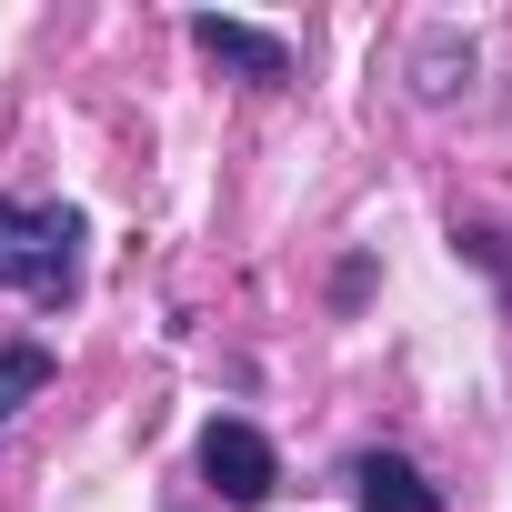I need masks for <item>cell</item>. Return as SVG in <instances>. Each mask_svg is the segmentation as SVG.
Listing matches in <instances>:
<instances>
[{"label": "cell", "instance_id": "obj_5", "mask_svg": "<svg viewBox=\"0 0 512 512\" xmlns=\"http://www.w3.org/2000/svg\"><path fill=\"white\" fill-rule=\"evenodd\" d=\"M41 382H51V352H41V342H11V352H0V422H11Z\"/></svg>", "mask_w": 512, "mask_h": 512}, {"label": "cell", "instance_id": "obj_1", "mask_svg": "<svg viewBox=\"0 0 512 512\" xmlns=\"http://www.w3.org/2000/svg\"><path fill=\"white\" fill-rule=\"evenodd\" d=\"M81 211L71 201H0V292L71 302L81 292Z\"/></svg>", "mask_w": 512, "mask_h": 512}, {"label": "cell", "instance_id": "obj_4", "mask_svg": "<svg viewBox=\"0 0 512 512\" xmlns=\"http://www.w3.org/2000/svg\"><path fill=\"white\" fill-rule=\"evenodd\" d=\"M352 502H362V512H442V492H432L402 452H362V462H352Z\"/></svg>", "mask_w": 512, "mask_h": 512}, {"label": "cell", "instance_id": "obj_3", "mask_svg": "<svg viewBox=\"0 0 512 512\" xmlns=\"http://www.w3.org/2000/svg\"><path fill=\"white\" fill-rule=\"evenodd\" d=\"M191 41H201V51H211L221 71L262 81V91H272V81H292V51H282L272 31H251V21H221V11H201V21H191Z\"/></svg>", "mask_w": 512, "mask_h": 512}, {"label": "cell", "instance_id": "obj_2", "mask_svg": "<svg viewBox=\"0 0 512 512\" xmlns=\"http://www.w3.org/2000/svg\"><path fill=\"white\" fill-rule=\"evenodd\" d=\"M201 472H211V492L221 502H272V482H282V452L262 442V432H251V422H211L201 432Z\"/></svg>", "mask_w": 512, "mask_h": 512}]
</instances>
